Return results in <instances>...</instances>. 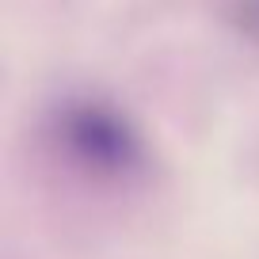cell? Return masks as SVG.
<instances>
[{
	"mask_svg": "<svg viewBox=\"0 0 259 259\" xmlns=\"http://www.w3.org/2000/svg\"><path fill=\"white\" fill-rule=\"evenodd\" d=\"M54 141L76 168L96 179H126L145 160L138 130L114 107L96 99L65 103L54 118Z\"/></svg>",
	"mask_w": 259,
	"mask_h": 259,
	"instance_id": "1",
	"label": "cell"
}]
</instances>
